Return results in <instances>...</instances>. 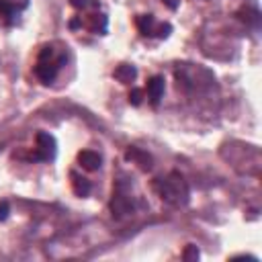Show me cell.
Here are the masks:
<instances>
[{
    "instance_id": "cell-18",
    "label": "cell",
    "mask_w": 262,
    "mask_h": 262,
    "mask_svg": "<svg viewBox=\"0 0 262 262\" xmlns=\"http://www.w3.org/2000/svg\"><path fill=\"white\" fill-rule=\"evenodd\" d=\"M90 2L88 0H72V6H76V8H86Z\"/></svg>"
},
{
    "instance_id": "cell-5",
    "label": "cell",
    "mask_w": 262,
    "mask_h": 262,
    "mask_svg": "<svg viewBox=\"0 0 262 262\" xmlns=\"http://www.w3.org/2000/svg\"><path fill=\"white\" fill-rule=\"evenodd\" d=\"M125 158H127V160H131L133 164H137V166H139L141 170H145V172H147V170H151V166H154V164H151V162H154V160H151V156H149L147 151L139 149V147H129V149H127V154H125Z\"/></svg>"
},
{
    "instance_id": "cell-20",
    "label": "cell",
    "mask_w": 262,
    "mask_h": 262,
    "mask_svg": "<svg viewBox=\"0 0 262 262\" xmlns=\"http://www.w3.org/2000/svg\"><path fill=\"white\" fill-rule=\"evenodd\" d=\"M78 27H82V18H72L70 20V29H78Z\"/></svg>"
},
{
    "instance_id": "cell-2",
    "label": "cell",
    "mask_w": 262,
    "mask_h": 262,
    "mask_svg": "<svg viewBox=\"0 0 262 262\" xmlns=\"http://www.w3.org/2000/svg\"><path fill=\"white\" fill-rule=\"evenodd\" d=\"M53 156H55V139H53V135H49L45 131L37 133V147H35L31 158L35 162H47Z\"/></svg>"
},
{
    "instance_id": "cell-15",
    "label": "cell",
    "mask_w": 262,
    "mask_h": 262,
    "mask_svg": "<svg viewBox=\"0 0 262 262\" xmlns=\"http://www.w3.org/2000/svg\"><path fill=\"white\" fill-rule=\"evenodd\" d=\"M156 31H158L156 35H158L160 39H166V37H168V35L172 33V27H170L168 23H164V25H160V27H156Z\"/></svg>"
},
{
    "instance_id": "cell-6",
    "label": "cell",
    "mask_w": 262,
    "mask_h": 262,
    "mask_svg": "<svg viewBox=\"0 0 262 262\" xmlns=\"http://www.w3.org/2000/svg\"><path fill=\"white\" fill-rule=\"evenodd\" d=\"M164 88H166V84H164L162 76H151L147 80V96H149V102L154 106L160 104V98L164 96Z\"/></svg>"
},
{
    "instance_id": "cell-16",
    "label": "cell",
    "mask_w": 262,
    "mask_h": 262,
    "mask_svg": "<svg viewBox=\"0 0 262 262\" xmlns=\"http://www.w3.org/2000/svg\"><path fill=\"white\" fill-rule=\"evenodd\" d=\"M182 258H184V260H196V258H199V250H196V246H188V248L184 250Z\"/></svg>"
},
{
    "instance_id": "cell-7",
    "label": "cell",
    "mask_w": 262,
    "mask_h": 262,
    "mask_svg": "<svg viewBox=\"0 0 262 262\" xmlns=\"http://www.w3.org/2000/svg\"><path fill=\"white\" fill-rule=\"evenodd\" d=\"M78 162H80V166H82L84 170L94 172V170H98V168H100L102 158H100L96 151H92V149H82V151L78 154Z\"/></svg>"
},
{
    "instance_id": "cell-10",
    "label": "cell",
    "mask_w": 262,
    "mask_h": 262,
    "mask_svg": "<svg viewBox=\"0 0 262 262\" xmlns=\"http://www.w3.org/2000/svg\"><path fill=\"white\" fill-rule=\"evenodd\" d=\"M135 25H137L139 33H141V35H145V37L156 33V20H154V16H151V14H139V16L135 18Z\"/></svg>"
},
{
    "instance_id": "cell-9",
    "label": "cell",
    "mask_w": 262,
    "mask_h": 262,
    "mask_svg": "<svg viewBox=\"0 0 262 262\" xmlns=\"http://www.w3.org/2000/svg\"><path fill=\"white\" fill-rule=\"evenodd\" d=\"M70 176H72V188H74V192H76L78 196H88L90 190H92L90 180H86L84 176H80V174H76V172H72Z\"/></svg>"
},
{
    "instance_id": "cell-4",
    "label": "cell",
    "mask_w": 262,
    "mask_h": 262,
    "mask_svg": "<svg viewBox=\"0 0 262 262\" xmlns=\"http://www.w3.org/2000/svg\"><path fill=\"white\" fill-rule=\"evenodd\" d=\"M59 63H51L49 59H39V63L35 66V76L43 82V84H51L57 76Z\"/></svg>"
},
{
    "instance_id": "cell-8",
    "label": "cell",
    "mask_w": 262,
    "mask_h": 262,
    "mask_svg": "<svg viewBox=\"0 0 262 262\" xmlns=\"http://www.w3.org/2000/svg\"><path fill=\"white\" fill-rule=\"evenodd\" d=\"M113 76H115L121 84H131V82L135 80V76H137V70H135V66L121 63V66H117V68H115Z\"/></svg>"
},
{
    "instance_id": "cell-1",
    "label": "cell",
    "mask_w": 262,
    "mask_h": 262,
    "mask_svg": "<svg viewBox=\"0 0 262 262\" xmlns=\"http://www.w3.org/2000/svg\"><path fill=\"white\" fill-rule=\"evenodd\" d=\"M154 188L158 192V196L170 205H184L188 201V186L184 182V178L176 172H172L166 178H158L154 182Z\"/></svg>"
},
{
    "instance_id": "cell-12",
    "label": "cell",
    "mask_w": 262,
    "mask_h": 262,
    "mask_svg": "<svg viewBox=\"0 0 262 262\" xmlns=\"http://www.w3.org/2000/svg\"><path fill=\"white\" fill-rule=\"evenodd\" d=\"M14 6L8 2V0H0V16H4V20L10 25L12 23V16H14Z\"/></svg>"
},
{
    "instance_id": "cell-17",
    "label": "cell",
    "mask_w": 262,
    "mask_h": 262,
    "mask_svg": "<svg viewBox=\"0 0 262 262\" xmlns=\"http://www.w3.org/2000/svg\"><path fill=\"white\" fill-rule=\"evenodd\" d=\"M8 213H10V205H8L6 201H2V203H0V221H4V219L8 217Z\"/></svg>"
},
{
    "instance_id": "cell-11",
    "label": "cell",
    "mask_w": 262,
    "mask_h": 262,
    "mask_svg": "<svg viewBox=\"0 0 262 262\" xmlns=\"http://www.w3.org/2000/svg\"><path fill=\"white\" fill-rule=\"evenodd\" d=\"M88 27H90V31H92V33H96V35H104V33H106V29H108V20H106V16H104V14H92V16H90Z\"/></svg>"
},
{
    "instance_id": "cell-13",
    "label": "cell",
    "mask_w": 262,
    "mask_h": 262,
    "mask_svg": "<svg viewBox=\"0 0 262 262\" xmlns=\"http://www.w3.org/2000/svg\"><path fill=\"white\" fill-rule=\"evenodd\" d=\"M244 16H239L242 20H246V23H250L252 27H258V23H260V14H258V10H246V12H242Z\"/></svg>"
},
{
    "instance_id": "cell-19",
    "label": "cell",
    "mask_w": 262,
    "mask_h": 262,
    "mask_svg": "<svg viewBox=\"0 0 262 262\" xmlns=\"http://www.w3.org/2000/svg\"><path fill=\"white\" fill-rule=\"evenodd\" d=\"M162 2H164L168 8H172V10H176V8H178V0H162Z\"/></svg>"
},
{
    "instance_id": "cell-3",
    "label": "cell",
    "mask_w": 262,
    "mask_h": 262,
    "mask_svg": "<svg viewBox=\"0 0 262 262\" xmlns=\"http://www.w3.org/2000/svg\"><path fill=\"white\" fill-rule=\"evenodd\" d=\"M111 211H113V215H115L117 219H121V217H125V215L133 213V201H131V196H129V194H125V192L121 190V186H119V188H117V192L113 194Z\"/></svg>"
},
{
    "instance_id": "cell-14",
    "label": "cell",
    "mask_w": 262,
    "mask_h": 262,
    "mask_svg": "<svg viewBox=\"0 0 262 262\" xmlns=\"http://www.w3.org/2000/svg\"><path fill=\"white\" fill-rule=\"evenodd\" d=\"M141 100H143V90H141V88H133V90L129 92V102H131L133 106H137V104H141Z\"/></svg>"
}]
</instances>
